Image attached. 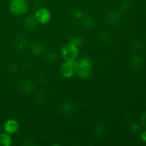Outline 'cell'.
Returning a JSON list of instances; mask_svg holds the SVG:
<instances>
[{
	"label": "cell",
	"mask_w": 146,
	"mask_h": 146,
	"mask_svg": "<svg viewBox=\"0 0 146 146\" xmlns=\"http://www.w3.org/2000/svg\"><path fill=\"white\" fill-rule=\"evenodd\" d=\"M34 17L37 22L40 23V24H46L50 21L51 13L47 9L39 8L36 11Z\"/></svg>",
	"instance_id": "5b68a950"
},
{
	"label": "cell",
	"mask_w": 146,
	"mask_h": 146,
	"mask_svg": "<svg viewBox=\"0 0 146 146\" xmlns=\"http://www.w3.org/2000/svg\"><path fill=\"white\" fill-rule=\"evenodd\" d=\"M131 131L132 133H138L140 131V125L137 123L133 124L131 126Z\"/></svg>",
	"instance_id": "4fadbf2b"
},
{
	"label": "cell",
	"mask_w": 146,
	"mask_h": 146,
	"mask_svg": "<svg viewBox=\"0 0 146 146\" xmlns=\"http://www.w3.org/2000/svg\"><path fill=\"white\" fill-rule=\"evenodd\" d=\"M37 21L36 20L35 17L32 16H29L27 17L25 20V26L29 29H33L36 26Z\"/></svg>",
	"instance_id": "ba28073f"
},
{
	"label": "cell",
	"mask_w": 146,
	"mask_h": 146,
	"mask_svg": "<svg viewBox=\"0 0 146 146\" xmlns=\"http://www.w3.org/2000/svg\"><path fill=\"white\" fill-rule=\"evenodd\" d=\"M19 123L16 120L9 119L4 123V131L9 135L16 133L18 131Z\"/></svg>",
	"instance_id": "8992f818"
},
{
	"label": "cell",
	"mask_w": 146,
	"mask_h": 146,
	"mask_svg": "<svg viewBox=\"0 0 146 146\" xmlns=\"http://www.w3.org/2000/svg\"><path fill=\"white\" fill-rule=\"evenodd\" d=\"M141 121V124L143 125V126L146 128V112L143 113L142 114Z\"/></svg>",
	"instance_id": "5bb4252c"
},
{
	"label": "cell",
	"mask_w": 146,
	"mask_h": 146,
	"mask_svg": "<svg viewBox=\"0 0 146 146\" xmlns=\"http://www.w3.org/2000/svg\"><path fill=\"white\" fill-rule=\"evenodd\" d=\"M22 86H23V90L27 91V92L32 91L33 86L32 84H31V83L29 82V81H26L25 83H23Z\"/></svg>",
	"instance_id": "8fae6325"
},
{
	"label": "cell",
	"mask_w": 146,
	"mask_h": 146,
	"mask_svg": "<svg viewBox=\"0 0 146 146\" xmlns=\"http://www.w3.org/2000/svg\"><path fill=\"white\" fill-rule=\"evenodd\" d=\"M12 143V138L7 133H0V146H10Z\"/></svg>",
	"instance_id": "52a82bcc"
},
{
	"label": "cell",
	"mask_w": 146,
	"mask_h": 146,
	"mask_svg": "<svg viewBox=\"0 0 146 146\" xmlns=\"http://www.w3.org/2000/svg\"><path fill=\"white\" fill-rule=\"evenodd\" d=\"M42 49H43L42 47H41V46L40 45V44H34V46H33V48L31 50H32V53L38 55V54H40L41 52H42Z\"/></svg>",
	"instance_id": "9c48e42d"
},
{
	"label": "cell",
	"mask_w": 146,
	"mask_h": 146,
	"mask_svg": "<svg viewBox=\"0 0 146 146\" xmlns=\"http://www.w3.org/2000/svg\"><path fill=\"white\" fill-rule=\"evenodd\" d=\"M141 139H142V141H143L144 142H146V131H144V132L141 134Z\"/></svg>",
	"instance_id": "9a60e30c"
},
{
	"label": "cell",
	"mask_w": 146,
	"mask_h": 146,
	"mask_svg": "<svg viewBox=\"0 0 146 146\" xmlns=\"http://www.w3.org/2000/svg\"><path fill=\"white\" fill-rule=\"evenodd\" d=\"M131 62H132V64L133 66H138L141 65V63H142V58L139 56H135L131 59Z\"/></svg>",
	"instance_id": "30bf717a"
},
{
	"label": "cell",
	"mask_w": 146,
	"mask_h": 146,
	"mask_svg": "<svg viewBox=\"0 0 146 146\" xmlns=\"http://www.w3.org/2000/svg\"><path fill=\"white\" fill-rule=\"evenodd\" d=\"M79 54L78 46L68 43L61 48V54L65 61H76Z\"/></svg>",
	"instance_id": "3957f363"
},
{
	"label": "cell",
	"mask_w": 146,
	"mask_h": 146,
	"mask_svg": "<svg viewBox=\"0 0 146 146\" xmlns=\"http://www.w3.org/2000/svg\"><path fill=\"white\" fill-rule=\"evenodd\" d=\"M69 43L76 46H78L81 45V39H80L78 37H72Z\"/></svg>",
	"instance_id": "7c38bea8"
},
{
	"label": "cell",
	"mask_w": 146,
	"mask_h": 146,
	"mask_svg": "<svg viewBox=\"0 0 146 146\" xmlns=\"http://www.w3.org/2000/svg\"><path fill=\"white\" fill-rule=\"evenodd\" d=\"M9 9L14 15H24L28 11L29 4L27 0H11L9 4Z\"/></svg>",
	"instance_id": "7a4b0ae2"
},
{
	"label": "cell",
	"mask_w": 146,
	"mask_h": 146,
	"mask_svg": "<svg viewBox=\"0 0 146 146\" xmlns=\"http://www.w3.org/2000/svg\"><path fill=\"white\" fill-rule=\"evenodd\" d=\"M77 72L76 61H65L61 67V75L65 78H71Z\"/></svg>",
	"instance_id": "277c9868"
},
{
	"label": "cell",
	"mask_w": 146,
	"mask_h": 146,
	"mask_svg": "<svg viewBox=\"0 0 146 146\" xmlns=\"http://www.w3.org/2000/svg\"><path fill=\"white\" fill-rule=\"evenodd\" d=\"M92 61L89 57H82L77 61V72L81 78H86L91 75L92 71Z\"/></svg>",
	"instance_id": "6da1fadb"
}]
</instances>
